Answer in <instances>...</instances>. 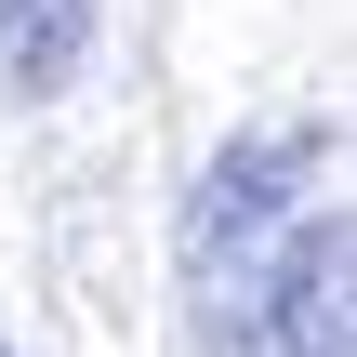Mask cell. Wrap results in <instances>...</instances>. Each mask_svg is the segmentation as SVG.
I'll use <instances>...</instances> for the list:
<instances>
[{
  "label": "cell",
  "mask_w": 357,
  "mask_h": 357,
  "mask_svg": "<svg viewBox=\"0 0 357 357\" xmlns=\"http://www.w3.org/2000/svg\"><path fill=\"white\" fill-rule=\"evenodd\" d=\"M0 357H13V344H0Z\"/></svg>",
  "instance_id": "3957f363"
},
{
  "label": "cell",
  "mask_w": 357,
  "mask_h": 357,
  "mask_svg": "<svg viewBox=\"0 0 357 357\" xmlns=\"http://www.w3.org/2000/svg\"><path fill=\"white\" fill-rule=\"evenodd\" d=\"M93 13H106V0H0V79H13L26 106L66 93L79 53H93Z\"/></svg>",
  "instance_id": "7a4b0ae2"
},
{
  "label": "cell",
  "mask_w": 357,
  "mask_h": 357,
  "mask_svg": "<svg viewBox=\"0 0 357 357\" xmlns=\"http://www.w3.org/2000/svg\"><path fill=\"white\" fill-rule=\"evenodd\" d=\"M331 132H252L199 172L185 291L225 357H357L344 344V185L318 199Z\"/></svg>",
  "instance_id": "6da1fadb"
}]
</instances>
